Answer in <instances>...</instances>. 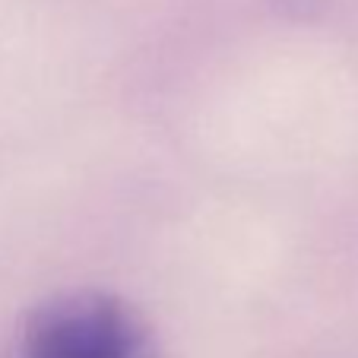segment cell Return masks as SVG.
Returning <instances> with one entry per match:
<instances>
[{
    "mask_svg": "<svg viewBox=\"0 0 358 358\" xmlns=\"http://www.w3.org/2000/svg\"><path fill=\"white\" fill-rule=\"evenodd\" d=\"M26 358H162L127 304L76 292L35 308L22 336Z\"/></svg>",
    "mask_w": 358,
    "mask_h": 358,
    "instance_id": "6da1fadb",
    "label": "cell"
}]
</instances>
